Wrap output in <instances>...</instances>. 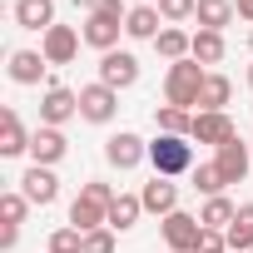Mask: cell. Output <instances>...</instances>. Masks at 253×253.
<instances>
[{"instance_id": "obj_23", "label": "cell", "mask_w": 253, "mask_h": 253, "mask_svg": "<svg viewBox=\"0 0 253 253\" xmlns=\"http://www.w3.org/2000/svg\"><path fill=\"white\" fill-rule=\"evenodd\" d=\"M139 213H144V199H139V194H119V199L109 204V228H114V233H129V228L139 223Z\"/></svg>"}, {"instance_id": "obj_17", "label": "cell", "mask_w": 253, "mask_h": 253, "mask_svg": "<svg viewBox=\"0 0 253 253\" xmlns=\"http://www.w3.org/2000/svg\"><path fill=\"white\" fill-rule=\"evenodd\" d=\"M228 99H233V80L209 70V80H204V89H199V114H223Z\"/></svg>"}, {"instance_id": "obj_28", "label": "cell", "mask_w": 253, "mask_h": 253, "mask_svg": "<svg viewBox=\"0 0 253 253\" xmlns=\"http://www.w3.org/2000/svg\"><path fill=\"white\" fill-rule=\"evenodd\" d=\"M189 179H194V189H199L204 199H218V194L228 189V179H223V169H218V164H194V174H189Z\"/></svg>"}, {"instance_id": "obj_18", "label": "cell", "mask_w": 253, "mask_h": 253, "mask_svg": "<svg viewBox=\"0 0 253 253\" xmlns=\"http://www.w3.org/2000/svg\"><path fill=\"white\" fill-rule=\"evenodd\" d=\"M15 25L45 35V30L55 25V0H15Z\"/></svg>"}, {"instance_id": "obj_26", "label": "cell", "mask_w": 253, "mask_h": 253, "mask_svg": "<svg viewBox=\"0 0 253 253\" xmlns=\"http://www.w3.org/2000/svg\"><path fill=\"white\" fill-rule=\"evenodd\" d=\"M233 213H238V204H233L228 194H218V199H209V204H204L199 223H204V228H218V233H223V228L233 223Z\"/></svg>"}, {"instance_id": "obj_29", "label": "cell", "mask_w": 253, "mask_h": 253, "mask_svg": "<svg viewBox=\"0 0 253 253\" xmlns=\"http://www.w3.org/2000/svg\"><path fill=\"white\" fill-rule=\"evenodd\" d=\"M25 213H30V199L25 194H0V223H5V228H20Z\"/></svg>"}, {"instance_id": "obj_12", "label": "cell", "mask_w": 253, "mask_h": 253, "mask_svg": "<svg viewBox=\"0 0 253 253\" xmlns=\"http://www.w3.org/2000/svg\"><path fill=\"white\" fill-rule=\"evenodd\" d=\"M20 194L30 199V204H55L60 199V179H55V169H45V164H30L25 169V179H20Z\"/></svg>"}, {"instance_id": "obj_38", "label": "cell", "mask_w": 253, "mask_h": 253, "mask_svg": "<svg viewBox=\"0 0 253 253\" xmlns=\"http://www.w3.org/2000/svg\"><path fill=\"white\" fill-rule=\"evenodd\" d=\"M248 89H253V65H248Z\"/></svg>"}, {"instance_id": "obj_1", "label": "cell", "mask_w": 253, "mask_h": 253, "mask_svg": "<svg viewBox=\"0 0 253 253\" xmlns=\"http://www.w3.org/2000/svg\"><path fill=\"white\" fill-rule=\"evenodd\" d=\"M204 80H209V70L189 55V60H179V65H169V75H164V104H179V109H199V89H204Z\"/></svg>"}, {"instance_id": "obj_3", "label": "cell", "mask_w": 253, "mask_h": 253, "mask_svg": "<svg viewBox=\"0 0 253 253\" xmlns=\"http://www.w3.org/2000/svg\"><path fill=\"white\" fill-rule=\"evenodd\" d=\"M119 114V89H109V84H84L80 89V119H89V124H109Z\"/></svg>"}, {"instance_id": "obj_39", "label": "cell", "mask_w": 253, "mask_h": 253, "mask_svg": "<svg viewBox=\"0 0 253 253\" xmlns=\"http://www.w3.org/2000/svg\"><path fill=\"white\" fill-rule=\"evenodd\" d=\"M248 45H253V35H248Z\"/></svg>"}, {"instance_id": "obj_15", "label": "cell", "mask_w": 253, "mask_h": 253, "mask_svg": "<svg viewBox=\"0 0 253 253\" xmlns=\"http://www.w3.org/2000/svg\"><path fill=\"white\" fill-rule=\"evenodd\" d=\"M159 30H164L159 5H129V20H124V35L129 40H159Z\"/></svg>"}, {"instance_id": "obj_6", "label": "cell", "mask_w": 253, "mask_h": 253, "mask_svg": "<svg viewBox=\"0 0 253 253\" xmlns=\"http://www.w3.org/2000/svg\"><path fill=\"white\" fill-rule=\"evenodd\" d=\"M80 114V94L65 89V84H50L45 99H40V124H50V129H60V124H70Z\"/></svg>"}, {"instance_id": "obj_22", "label": "cell", "mask_w": 253, "mask_h": 253, "mask_svg": "<svg viewBox=\"0 0 253 253\" xmlns=\"http://www.w3.org/2000/svg\"><path fill=\"white\" fill-rule=\"evenodd\" d=\"M213 164L223 169V179H228V184H238V179H248V144H243V139H233V144H223V149L213 154Z\"/></svg>"}, {"instance_id": "obj_14", "label": "cell", "mask_w": 253, "mask_h": 253, "mask_svg": "<svg viewBox=\"0 0 253 253\" xmlns=\"http://www.w3.org/2000/svg\"><path fill=\"white\" fill-rule=\"evenodd\" d=\"M139 199H144V213H159V218H169V213L179 209V189H174V179H164V174H154V179L139 189Z\"/></svg>"}, {"instance_id": "obj_16", "label": "cell", "mask_w": 253, "mask_h": 253, "mask_svg": "<svg viewBox=\"0 0 253 253\" xmlns=\"http://www.w3.org/2000/svg\"><path fill=\"white\" fill-rule=\"evenodd\" d=\"M5 70H10L15 84H40V75L50 70V60H45L40 50H10V65H5Z\"/></svg>"}, {"instance_id": "obj_11", "label": "cell", "mask_w": 253, "mask_h": 253, "mask_svg": "<svg viewBox=\"0 0 253 253\" xmlns=\"http://www.w3.org/2000/svg\"><path fill=\"white\" fill-rule=\"evenodd\" d=\"M189 139H194V144H213V149H223V144L238 139V129H233L228 114H194V134H189Z\"/></svg>"}, {"instance_id": "obj_7", "label": "cell", "mask_w": 253, "mask_h": 253, "mask_svg": "<svg viewBox=\"0 0 253 253\" xmlns=\"http://www.w3.org/2000/svg\"><path fill=\"white\" fill-rule=\"evenodd\" d=\"M80 40H84V35H80L75 25H50V30L40 35V55H45L50 65H70V60L80 55Z\"/></svg>"}, {"instance_id": "obj_37", "label": "cell", "mask_w": 253, "mask_h": 253, "mask_svg": "<svg viewBox=\"0 0 253 253\" xmlns=\"http://www.w3.org/2000/svg\"><path fill=\"white\" fill-rule=\"evenodd\" d=\"M134 5H159V0H134Z\"/></svg>"}, {"instance_id": "obj_32", "label": "cell", "mask_w": 253, "mask_h": 253, "mask_svg": "<svg viewBox=\"0 0 253 253\" xmlns=\"http://www.w3.org/2000/svg\"><path fill=\"white\" fill-rule=\"evenodd\" d=\"M84 253H114V228H94V233H84Z\"/></svg>"}, {"instance_id": "obj_25", "label": "cell", "mask_w": 253, "mask_h": 253, "mask_svg": "<svg viewBox=\"0 0 253 253\" xmlns=\"http://www.w3.org/2000/svg\"><path fill=\"white\" fill-rule=\"evenodd\" d=\"M233 15H238V10H233V0H199V10H194L199 30H223Z\"/></svg>"}, {"instance_id": "obj_31", "label": "cell", "mask_w": 253, "mask_h": 253, "mask_svg": "<svg viewBox=\"0 0 253 253\" xmlns=\"http://www.w3.org/2000/svg\"><path fill=\"white\" fill-rule=\"evenodd\" d=\"M194 10H199V0H159V15H164V25L194 20Z\"/></svg>"}, {"instance_id": "obj_30", "label": "cell", "mask_w": 253, "mask_h": 253, "mask_svg": "<svg viewBox=\"0 0 253 253\" xmlns=\"http://www.w3.org/2000/svg\"><path fill=\"white\" fill-rule=\"evenodd\" d=\"M50 253H84V233L70 228V223L55 228V233H50Z\"/></svg>"}, {"instance_id": "obj_9", "label": "cell", "mask_w": 253, "mask_h": 253, "mask_svg": "<svg viewBox=\"0 0 253 253\" xmlns=\"http://www.w3.org/2000/svg\"><path fill=\"white\" fill-rule=\"evenodd\" d=\"M65 154H70V139H65V129H50V124H40V129L30 134V164H45V169H55Z\"/></svg>"}, {"instance_id": "obj_4", "label": "cell", "mask_w": 253, "mask_h": 253, "mask_svg": "<svg viewBox=\"0 0 253 253\" xmlns=\"http://www.w3.org/2000/svg\"><path fill=\"white\" fill-rule=\"evenodd\" d=\"M164 243H169V253H194L199 248V238H204V223L194 218V213H184V209H174L164 223Z\"/></svg>"}, {"instance_id": "obj_8", "label": "cell", "mask_w": 253, "mask_h": 253, "mask_svg": "<svg viewBox=\"0 0 253 253\" xmlns=\"http://www.w3.org/2000/svg\"><path fill=\"white\" fill-rule=\"evenodd\" d=\"M139 80V60L129 55V50H109V55H99V84H109V89H129Z\"/></svg>"}, {"instance_id": "obj_27", "label": "cell", "mask_w": 253, "mask_h": 253, "mask_svg": "<svg viewBox=\"0 0 253 253\" xmlns=\"http://www.w3.org/2000/svg\"><path fill=\"white\" fill-rule=\"evenodd\" d=\"M223 50H228V45H223V30H199V35H194V60H199V65H218Z\"/></svg>"}, {"instance_id": "obj_19", "label": "cell", "mask_w": 253, "mask_h": 253, "mask_svg": "<svg viewBox=\"0 0 253 253\" xmlns=\"http://www.w3.org/2000/svg\"><path fill=\"white\" fill-rule=\"evenodd\" d=\"M0 154H30V134H25V124L15 109H0Z\"/></svg>"}, {"instance_id": "obj_5", "label": "cell", "mask_w": 253, "mask_h": 253, "mask_svg": "<svg viewBox=\"0 0 253 253\" xmlns=\"http://www.w3.org/2000/svg\"><path fill=\"white\" fill-rule=\"evenodd\" d=\"M104 159L124 174V169H139L144 159H149V144L139 139V134H129V129H119V134H109L104 139Z\"/></svg>"}, {"instance_id": "obj_34", "label": "cell", "mask_w": 253, "mask_h": 253, "mask_svg": "<svg viewBox=\"0 0 253 253\" xmlns=\"http://www.w3.org/2000/svg\"><path fill=\"white\" fill-rule=\"evenodd\" d=\"M94 10H99V15H109V20H129L124 0H94Z\"/></svg>"}, {"instance_id": "obj_21", "label": "cell", "mask_w": 253, "mask_h": 253, "mask_svg": "<svg viewBox=\"0 0 253 253\" xmlns=\"http://www.w3.org/2000/svg\"><path fill=\"white\" fill-rule=\"evenodd\" d=\"M223 238H228V253H253V204H238V213L223 228Z\"/></svg>"}, {"instance_id": "obj_13", "label": "cell", "mask_w": 253, "mask_h": 253, "mask_svg": "<svg viewBox=\"0 0 253 253\" xmlns=\"http://www.w3.org/2000/svg\"><path fill=\"white\" fill-rule=\"evenodd\" d=\"M70 228H80V233L109 228V204H99L94 194H84V189H80V199L70 204Z\"/></svg>"}, {"instance_id": "obj_10", "label": "cell", "mask_w": 253, "mask_h": 253, "mask_svg": "<svg viewBox=\"0 0 253 253\" xmlns=\"http://www.w3.org/2000/svg\"><path fill=\"white\" fill-rule=\"evenodd\" d=\"M80 35H84V45H94L99 55H109V50H119V35H124V20H109V15L89 10V15H84V25H80Z\"/></svg>"}, {"instance_id": "obj_33", "label": "cell", "mask_w": 253, "mask_h": 253, "mask_svg": "<svg viewBox=\"0 0 253 253\" xmlns=\"http://www.w3.org/2000/svg\"><path fill=\"white\" fill-rule=\"evenodd\" d=\"M194 253H228V238L218 233V228H204V238H199V248Z\"/></svg>"}, {"instance_id": "obj_24", "label": "cell", "mask_w": 253, "mask_h": 253, "mask_svg": "<svg viewBox=\"0 0 253 253\" xmlns=\"http://www.w3.org/2000/svg\"><path fill=\"white\" fill-rule=\"evenodd\" d=\"M154 124H159V134H194V114L189 109H179V104H159L154 109Z\"/></svg>"}, {"instance_id": "obj_35", "label": "cell", "mask_w": 253, "mask_h": 253, "mask_svg": "<svg viewBox=\"0 0 253 253\" xmlns=\"http://www.w3.org/2000/svg\"><path fill=\"white\" fill-rule=\"evenodd\" d=\"M15 238H20V228H0V253H10V248H15Z\"/></svg>"}, {"instance_id": "obj_2", "label": "cell", "mask_w": 253, "mask_h": 253, "mask_svg": "<svg viewBox=\"0 0 253 253\" xmlns=\"http://www.w3.org/2000/svg\"><path fill=\"white\" fill-rule=\"evenodd\" d=\"M149 164H154V174H164V179L194 174V144H189L184 134H159V139L149 144Z\"/></svg>"}, {"instance_id": "obj_20", "label": "cell", "mask_w": 253, "mask_h": 253, "mask_svg": "<svg viewBox=\"0 0 253 253\" xmlns=\"http://www.w3.org/2000/svg\"><path fill=\"white\" fill-rule=\"evenodd\" d=\"M154 50H159L169 65H179V60H189V55H194V35H189V30H179V25H164V30H159V40H154Z\"/></svg>"}, {"instance_id": "obj_36", "label": "cell", "mask_w": 253, "mask_h": 253, "mask_svg": "<svg viewBox=\"0 0 253 253\" xmlns=\"http://www.w3.org/2000/svg\"><path fill=\"white\" fill-rule=\"evenodd\" d=\"M233 10H238L243 20H253V0H233Z\"/></svg>"}]
</instances>
